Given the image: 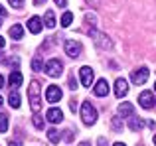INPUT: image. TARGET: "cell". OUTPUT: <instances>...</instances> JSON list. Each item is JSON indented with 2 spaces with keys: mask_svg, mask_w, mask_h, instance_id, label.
I'll list each match as a JSON object with an SVG mask.
<instances>
[{
  "mask_svg": "<svg viewBox=\"0 0 156 146\" xmlns=\"http://www.w3.org/2000/svg\"><path fill=\"white\" fill-rule=\"evenodd\" d=\"M28 97H30V107L34 113H38L42 109V99H40V83L38 81H32L30 87H28Z\"/></svg>",
  "mask_w": 156,
  "mask_h": 146,
  "instance_id": "6da1fadb",
  "label": "cell"
},
{
  "mask_svg": "<svg viewBox=\"0 0 156 146\" xmlns=\"http://www.w3.org/2000/svg\"><path fill=\"white\" fill-rule=\"evenodd\" d=\"M81 119H83V123L89 124V127L97 123V109L93 107L91 103H87V101L81 105Z\"/></svg>",
  "mask_w": 156,
  "mask_h": 146,
  "instance_id": "7a4b0ae2",
  "label": "cell"
},
{
  "mask_svg": "<svg viewBox=\"0 0 156 146\" xmlns=\"http://www.w3.org/2000/svg\"><path fill=\"white\" fill-rule=\"evenodd\" d=\"M44 71H46L50 77H59L61 71H63V63H61L59 59H50V61L46 63V69Z\"/></svg>",
  "mask_w": 156,
  "mask_h": 146,
  "instance_id": "3957f363",
  "label": "cell"
},
{
  "mask_svg": "<svg viewBox=\"0 0 156 146\" xmlns=\"http://www.w3.org/2000/svg\"><path fill=\"white\" fill-rule=\"evenodd\" d=\"M138 105H140L142 109H152V107H156L154 95L150 91H142L140 95H138Z\"/></svg>",
  "mask_w": 156,
  "mask_h": 146,
  "instance_id": "277c9868",
  "label": "cell"
},
{
  "mask_svg": "<svg viewBox=\"0 0 156 146\" xmlns=\"http://www.w3.org/2000/svg\"><path fill=\"white\" fill-rule=\"evenodd\" d=\"M81 51H83V46H81L79 42H73V40H67V42H65V54H67L69 57H79Z\"/></svg>",
  "mask_w": 156,
  "mask_h": 146,
  "instance_id": "5b68a950",
  "label": "cell"
},
{
  "mask_svg": "<svg viewBox=\"0 0 156 146\" xmlns=\"http://www.w3.org/2000/svg\"><path fill=\"white\" fill-rule=\"evenodd\" d=\"M148 75H150V71L146 69V67H140V69L133 71L130 79H133V83H134V85H144V83H146V79H148Z\"/></svg>",
  "mask_w": 156,
  "mask_h": 146,
  "instance_id": "8992f818",
  "label": "cell"
},
{
  "mask_svg": "<svg viewBox=\"0 0 156 146\" xmlns=\"http://www.w3.org/2000/svg\"><path fill=\"white\" fill-rule=\"evenodd\" d=\"M79 77H81V83H83L85 87H91L93 85V77L95 75H93V69L89 65H83L79 69Z\"/></svg>",
  "mask_w": 156,
  "mask_h": 146,
  "instance_id": "52a82bcc",
  "label": "cell"
},
{
  "mask_svg": "<svg viewBox=\"0 0 156 146\" xmlns=\"http://www.w3.org/2000/svg\"><path fill=\"white\" fill-rule=\"evenodd\" d=\"M61 97H63V93H61V89L57 87V85H50V87L46 89V99L50 101V103H57Z\"/></svg>",
  "mask_w": 156,
  "mask_h": 146,
  "instance_id": "ba28073f",
  "label": "cell"
},
{
  "mask_svg": "<svg viewBox=\"0 0 156 146\" xmlns=\"http://www.w3.org/2000/svg\"><path fill=\"white\" fill-rule=\"evenodd\" d=\"M46 119L50 120L51 124H57V123H61V120H63V113H61V109H57V107H51L50 111L46 113Z\"/></svg>",
  "mask_w": 156,
  "mask_h": 146,
  "instance_id": "9c48e42d",
  "label": "cell"
},
{
  "mask_svg": "<svg viewBox=\"0 0 156 146\" xmlns=\"http://www.w3.org/2000/svg\"><path fill=\"white\" fill-rule=\"evenodd\" d=\"M126 93H129V83L125 79H117L115 81V95H117V99H122Z\"/></svg>",
  "mask_w": 156,
  "mask_h": 146,
  "instance_id": "30bf717a",
  "label": "cell"
},
{
  "mask_svg": "<svg viewBox=\"0 0 156 146\" xmlns=\"http://www.w3.org/2000/svg\"><path fill=\"white\" fill-rule=\"evenodd\" d=\"M93 93H95L97 97H107V95H109V83H107V79H99V81H97V85L93 87Z\"/></svg>",
  "mask_w": 156,
  "mask_h": 146,
  "instance_id": "8fae6325",
  "label": "cell"
},
{
  "mask_svg": "<svg viewBox=\"0 0 156 146\" xmlns=\"http://www.w3.org/2000/svg\"><path fill=\"white\" fill-rule=\"evenodd\" d=\"M42 20L38 18V16H32L30 20H28V30L32 32V34H40V32H42Z\"/></svg>",
  "mask_w": 156,
  "mask_h": 146,
  "instance_id": "7c38bea8",
  "label": "cell"
},
{
  "mask_svg": "<svg viewBox=\"0 0 156 146\" xmlns=\"http://www.w3.org/2000/svg\"><path fill=\"white\" fill-rule=\"evenodd\" d=\"M8 83H10L12 89L20 87V85H22V73H20V71H12L10 77H8Z\"/></svg>",
  "mask_w": 156,
  "mask_h": 146,
  "instance_id": "4fadbf2b",
  "label": "cell"
},
{
  "mask_svg": "<svg viewBox=\"0 0 156 146\" xmlns=\"http://www.w3.org/2000/svg\"><path fill=\"white\" fill-rule=\"evenodd\" d=\"M133 113H134V107L130 103H121L119 105V115L121 116H133Z\"/></svg>",
  "mask_w": 156,
  "mask_h": 146,
  "instance_id": "5bb4252c",
  "label": "cell"
},
{
  "mask_svg": "<svg viewBox=\"0 0 156 146\" xmlns=\"http://www.w3.org/2000/svg\"><path fill=\"white\" fill-rule=\"evenodd\" d=\"M93 36H95V42H97V46H99L101 50H109V47H111V42L107 40V36H103V34H95V32H93Z\"/></svg>",
  "mask_w": 156,
  "mask_h": 146,
  "instance_id": "9a60e30c",
  "label": "cell"
},
{
  "mask_svg": "<svg viewBox=\"0 0 156 146\" xmlns=\"http://www.w3.org/2000/svg\"><path fill=\"white\" fill-rule=\"evenodd\" d=\"M22 36H24V28L20 26V24H14V26L10 28V38H14V40H22Z\"/></svg>",
  "mask_w": 156,
  "mask_h": 146,
  "instance_id": "2e32d148",
  "label": "cell"
},
{
  "mask_svg": "<svg viewBox=\"0 0 156 146\" xmlns=\"http://www.w3.org/2000/svg\"><path fill=\"white\" fill-rule=\"evenodd\" d=\"M8 103H10V107L12 109H18L20 107V95H18V91H10V97H8Z\"/></svg>",
  "mask_w": 156,
  "mask_h": 146,
  "instance_id": "e0dca14e",
  "label": "cell"
},
{
  "mask_svg": "<svg viewBox=\"0 0 156 146\" xmlns=\"http://www.w3.org/2000/svg\"><path fill=\"white\" fill-rule=\"evenodd\" d=\"M129 127H130V130L138 132L142 127H144V120H142V119H136V116H133V119H130V123H129Z\"/></svg>",
  "mask_w": 156,
  "mask_h": 146,
  "instance_id": "ac0fdd59",
  "label": "cell"
},
{
  "mask_svg": "<svg viewBox=\"0 0 156 146\" xmlns=\"http://www.w3.org/2000/svg\"><path fill=\"white\" fill-rule=\"evenodd\" d=\"M44 22H46V28H55V14H53L51 10H48L46 12V20H44Z\"/></svg>",
  "mask_w": 156,
  "mask_h": 146,
  "instance_id": "d6986e66",
  "label": "cell"
},
{
  "mask_svg": "<svg viewBox=\"0 0 156 146\" xmlns=\"http://www.w3.org/2000/svg\"><path fill=\"white\" fill-rule=\"evenodd\" d=\"M48 138H50L51 144H57V142H59V138H61V134L55 130V128H50V130H48Z\"/></svg>",
  "mask_w": 156,
  "mask_h": 146,
  "instance_id": "ffe728a7",
  "label": "cell"
},
{
  "mask_svg": "<svg viewBox=\"0 0 156 146\" xmlns=\"http://www.w3.org/2000/svg\"><path fill=\"white\" fill-rule=\"evenodd\" d=\"M71 22H73V14L71 12H65V14L61 16V26L67 28V26H71Z\"/></svg>",
  "mask_w": 156,
  "mask_h": 146,
  "instance_id": "44dd1931",
  "label": "cell"
},
{
  "mask_svg": "<svg viewBox=\"0 0 156 146\" xmlns=\"http://www.w3.org/2000/svg\"><path fill=\"white\" fill-rule=\"evenodd\" d=\"M111 127H113L115 130H122V116H113V120H111Z\"/></svg>",
  "mask_w": 156,
  "mask_h": 146,
  "instance_id": "7402d4cb",
  "label": "cell"
},
{
  "mask_svg": "<svg viewBox=\"0 0 156 146\" xmlns=\"http://www.w3.org/2000/svg\"><path fill=\"white\" fill-rule=\"evenodd\" d=\"M8 130V116L4 113H0V132H6Z\"/></svg>",
  "mask_w": 156,
  "mask_h": 146,
  "instance_id": "603a6c76",
  "label": "cell"
},
{
  "mask_svg": "<svg viewBox=\"0 0 156 146\" xmlns=\"http://www.w3.org/2000/svg\"><path fill=\"white\" fill-rule=\"evenodd\" d=\"M32 69H34V71H44V69H46V65H44L40 59H34V61H32Z\"/></svg>",
  "mask_w": 156,
  "mask_h": 146,
  "instance_id": "cb8c5ba5",
  "label": "cell"
},
{
  "mask_svg": "<svg viewBox=\"0 0 156 146\" xmlns=\"http://www.w3.org/2000/svg\"><path fill=\"white\" fill-rule=\"evenodd\" d=\"M34 127H36V128H40V130L44 128V119H42V116L34 115Z\"/></svg>",
  "mask_w": 156,
  "mask_h": 146,
  "instance_id": "d4e9b609",
  "label": "cell"
},
{
  "mask_svg": "<svg viewBox=\"0 0 156 146\" xmlns=\"http://www.w3.org/2000/svg\"><path fill=\"white\" fill-rule=\"evenodd\" d=\"M8 2H10L14 8H22L24 6V0H8Z\"/></svg>",
  "mask_w": 156,
  "mask_h": 146,
  "instance_id": "484cf974",
  "label": "cell"
},
{
  "mask_svg": "<svg viewBox=\"0 0 156 146\" xmlns=\"http://www.w3.org/2000/svg\"><path fill=\"white\" fill-rule=\"evenodd\" d=\"M69 89H73V91L77 89V83H75V79H73V77H69Z\"/></svg>",
  "mask_w": 156,
  "mask_h": 146,
  "instance_id": "4316f807",
  "label": "cell"
},
{
  "mask_svg": "<svg viewBox=\"0 0 156 146\" xmlns=\"http://www.w3.org/2000/svg\"><path fill=\"white\" fill-rule=\"evenodd\" d=\"M55 4H57V6H61V8H63V6H67V0H55Z\"/></svg>",
  "mask_w": 156,
  "mask_h": 146,
  "instance_id": "83f0119b",
  "label": "cell"
},
{
  "mask_svg": "<svg viewBox=\"0 0 156 146\" xmlns=\"http://www.w3.org/2000/svg\"><path fill=\"white\" fill-rule=\"evenodd\" d=\"M8 146H22V144H20L18 140H10V142H8Z\"/></svg>",
  "mask_w": 156,
  "mask_h": 146,
  "instance_id": "f1b7e54d",
  "label": "cell"
},
{
  "mask_svg": "<svg viewBox=\"0 0 156 146\" xmlns=\"http://www.w3.org/2000/svg\"><path fill=\"white\" fill-rule=\"evenodd\" d=\"M44 2H46V0H34V4H36V6H42Z\"/></svg>",
  "mask_w": 156,
  "mask_h": 146,
  "instance_id": "f546056e",
  "label": "cell"
},
{
  "mask_svg": "<svg viewBox=\"0 0 156 146\" xmlns=\"http://www.w3.org/2000/svg\"><path fill=\"white\" fill-rule=\"evenodd\" d=\"M0 16H6V10L2 8V4H0Z\"/></svg>",
  "mask_w": 156,
  "mask_h": 146,
  "instance_id": "4dcf8cb0",
  "label": "cell"
},
{
  "mask_svg": "<svg viewBox=\"0 0 156 146\" xmlns=\"http://www.w3.org/2000/svg\"><path fill=\"white\" fill-rule=\"evenodd\" d=\"M2 87H4V77L0 75V89H2Z\"/></svg>",
  "mask_w": 156,
  "mask_h": 146,
  "instance_id": "1f68e13d",
  "label": "cell"
},
{
  "mask_svg": "<svg viewBox=\"0 0 156 146\" xmlns=\"http://www.w3.org/2000/svg\"><path fill=\"white\" fill-rule=\"evenodd\" d=\"M4 43H6V42H4V38H0V47H4Z\"/></svg>",
  "mask_w": 156,
  "mask_h": 146,
  "instance_id": "d6a6232c",
  "label": "cell"
},
{
  "mask_svg": "<svg viewBox=\"0 0 156 146\" xmlns=\"http://www.w3.org/2000/svg\"><path fill=\"white\" fill-rule=\"evenodd\" d=\"M115 146H126V144H122V142H115Z\"/></svg>",
  "mask_w": 156,
  "mask_h": 146,
  "instance_id": "836d02e7",
  "label": "cell"
},
{
  "mask_svg": "<svg viewBox=\"0 0 156 146\" xmlns=\"http://www.w3.org/2000/svg\"><path fill=\"white\" fill-rule=\"evenodd\" d=\"M81 146H89V144H87V142H81Z\"/></svg>",
  "mask_w": 156,
  "mask_h": 146,
  "instance_id": "e575fe53",
  "label": "cell"
},
{
  "mask_svg": "<svg viewBox=\"0 0 156 146\" xmlns=\"http://www.w3.org/2000/svg\"><path fill=\"white\" fill-rule=\"evenodd\" d=\"M2 103H4V99H2V97H0V105H2Z\"/></svg>",
  "mask_w": 156,
  "mask_h": 146,
  "instance_id": "d590c367",
  "label": "cell"
},
{
  "mask_svg": "<svg viewBox=\"0 0 156 146\" xmlns=\"http://www.w3.org/2000/svg\"><path fill=\"white\" fill-rule=\"evenodd\" d=\"M154 144H156V134H154Z\"/></svg>",
  "mask_w": 156,
  "mask_h": 146,
  "instance_id": "8d00e7d4",
  "label": "cell"
},
{
  "mask_svg": "<svg viewBox=\"0 0 156 146\" xmlns=\"http://www.w3.org/2000/svg\"><path fill=\"white\" fill-rule=\"evenodd\" d=\"M0 26H2V22H0Z\"/></svg>",
  "mask_w": 156,
  "mask_h": 146,
  "instance_id": "74e56055",
  "label": "cell"
},
{
  "mask_svg": "<svg viewBox=\"0 0 156 146\" xmlns=\"http://www.w3.org/2000/svg\"><path fill=\"white\" fill-rule=\"evenodd\" d=\"M154 89H156V85H154Z\"/></svg>",
  "mask_w": 156,
  "mask_h": 146,
  "instance_id": "f35d334b",
  "label": "cell"
}]
</instances>
